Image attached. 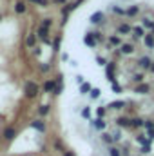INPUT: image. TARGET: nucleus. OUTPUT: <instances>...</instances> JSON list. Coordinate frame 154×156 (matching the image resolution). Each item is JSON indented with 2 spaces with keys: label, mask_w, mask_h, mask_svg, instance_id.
Listing matches in <instances>:
<instances>
[{
  "label": "nucleus",
  "mask_w": 154,
  "mask_h": 156,
  "mask_svg": "<svg viewBox=\"0 0 154 156\" xmlns=\"http://www.w3.org/2000/svg\"><path fill=\"white\" fill-rule=\"evenodd\" d=\"M107 154L109 156H121V149L116 147V145H111V147H107Z\"/></svg>",
  "instance_id": "25"
},
{
  "label": "nucleus",
  "mask_w": 154,
  "mask_h": 156,
  "mask_svg": "<svg viewBox=\"0 0 154 156\" xmlns=\"http://www.w3.org/2000/svg\"><path fill=\"white\" fill-rule=\"evenodd\" d=\"M136 142L143 147V145H151V142H149V138H145V134H138L136 136Z\"/></svg>",
  "instance_id": "27"
},
{
  "label": "nucleus",
  "mask_w": 154,
  "mask_h": 156,
  "mask_svg": "<svg viewBox=\"0 0 154 156\" xmlns=\"http://www.w3.org/2000/svg\"><path fill=\"white\" fill-rule=\"evenodd\" d=\"M93 37H94L96 42H103V33H102V31H94V33H93Z\"/></svg>",
  "instance_id": "37"
},
{
  "label": "nucleus",
  "mask_w": 154,
  "mask_h": 156,
  "mask_svg": "<svg viewBox=\"0 0 154 156\" xmlns=\"http://www.w3.org/2000/svg\"><path fill=\"white\" fill-rule=\"evenodd\" d=\"M33 53H35V55H37V56H40V55H42V49H40L38 45H37V47H35V49H33Z\"/></svg>",
  "instance_id": "46"
},
{
  "label": "nucleus",
  "mask_w": 154,
  "mask_h": 156,
  "mask_svg": "<svg viewBox=\"0 0 154 156\" xmlns=\"http://www.w3.org/2000/svg\"><path fill=\"white\" fill-rule=\"evenodd\" d=\"M38 91H40V87L35 80H27L24 83V94H26V98H29V100L37 98L38 96Z\"/></svg>",
  "instance_id": "1"
},
{
  "label": "nucleus",
  "mask_w": 154,
  "mask_h": 156,
  "mask_svg": "<svg viewBox=\"0 0 154 156\" xmlns=\"http://www.w3.org/2000/svg\"><path fill=\"white\" fill-rule=\"evenodd\" d=\"M29 125H31L33 129H37L38 133H45V129H47V127H45V123H44V120H33Z\"/></svg>",
  "instance_id": "19"
},
{
  "label": "nucleus",
  "mask_w": 154,
  "mask_h": 156,
  "mask_svg": "<svg viewBox=\"0 0 154 156\" xmlns=\"http://www.w3.org/2000/svg\"><path fill=\"white\" fill-rule=\"evenodd\" d=\"M13 9H15V13H16V15H24V13L27 11V4H26L24 0H16Z\"/></svg>",
  "instance_id": "8"
},
{
  "label": "nucleus",
  "mask_w": 154,
  "mask_h": 156,
  "mask_svg": "<svg viewBox=\"0 0 154 156\" xmlns=\"http://www.w3.org/2000/svg\"><path fill=\"white\" fill-rule=\"evenodd\" d=\"M62 91H64V85H56V89H54V93H53V94H54V96H58Z\"/></svg>",
  "instance_id": "43"
},
{
  "label": "nucleus",
  "mask_w": 154,
  "mask_h": 156,
  "mask_svg": "<svg viewBox=\"0 0 154 156\" xmlns=\"http://www.w3.org/2000/svg\"><path fill=\"white\" fill-rule=\"evenodd\" d=\"M29 2L38 4V5H42V7H47V5H49V0H29Z\"/></svg>",
  "instance_id": "39"
},
{
  "label": "nucleus",
  "mask_w": 154,
  "mask_h": 156,
  "mask_svg": "<svg viewBox=\"0 0 154 156\" xmlns=\"http://www.w3.org/2000/svg\"><path fill=\"white\" fill-rule=\"evenodd\" d=\"M96 60H98V64H100V66H107V62H105V58H102V56H98Z\"/></svg>",
  "instance_id": "45"
},
{
  "label": "nucleus",
  "mask_w": 154,
  "mask_h": 156,
  "mask_svg": "<svg viewBox=\"0 0 154 156\" xmlns=\"http://www.w3.org/2000/svg\"><path fill=\"white\" fill-rule=\"evenodd\" d=\"M89 20H91V24L100 26V24L103 22V13H102V11H96V13H93V15H91V18H89Z\"/></svg>",
  "instance_id": "13"
},
{
  "label": "nucleus",
  "mask_w": 154,
  "mask_h": 156,
  "mask_svg": "<svg viewBox=\"0 0 154 156\" xmlns=\"http://www.w3.org/2000/svg\"><path fill=\"white\" fill-rule=\"evenodd\" d=\"M40 71H42V73H49V71H51V64H47V62H40Z\"/></svg>",
  "instance_id": "32"
},
{
  "label": "nucleus",
  "mask_w": 154,
  "mask_h": 156,
  "mask_svg": "<svg viewBox=\"0 0 154 156\" xmlns=\"http://www.w3.org/2000/svg\"><path fill=\"white\" fill-rule=\"evenodd\" d=\"M121 156H129V149H127V147L121 149Z\"/></svg>",
  "instance_id": "48"
},
{
  "label": "nucleus",
  "mask_w": 154,
  "mask_h": 156,
  "mask_svg": "<svg viewBox=\"0 0 154 156\" xmlns=\"http://www.w3.org/2000/svg\"><path fill=\"white\" fill-rule=\"evenodd\" d=\"M136 64H138V67H140V69H151L152 60H151V56H140Z\"/></svg>",
  "instance_id": "6"
},
{
  "label": "nucleus",
  "mask_w": 154,
  "mask_h": 156,
  "mask_svg": "<svg viewBox=\"0 0 154 156\" xmlns=\"http://www.w3.org/2000/svg\"><path fill=\"white\" fill-rule=\"evenodd\" d=\"M100 140H102L105 145H109V147H111V145H114V142H116L114 134H111V133H103V134L100 136Z\"/></svg>",
  "instance_id": "16"
},
{
  "label": "nucleus",
  "mask_w": 154,
  "mask_h": 156,
  "mask_svg": "<svg viewBox=\"0 0 154 156\" xmlns=\"http://www.w3.org/2000/svg\"><path fill=\"white\" fill-rule=\"evenodd\" d=\"M83 44H85L87 47H91V49H94V47L98 45V42H96L94 37H93V33H87V35L83 37Z\"/></svg>",
  "instance_id": "15"
},
{
  "label": "nucleus",
  "mask_w": 154,
  "mask_h": 156,
  "mask_svg": "<svg viewBox=\"0 0 154 156\" xmlns=\"http://www.w3.org/2000/svg\"><path fill=\"white\" fill-rule=\"evenodd\" d=\"M147 33H145V29L142 27V26H136V27H132V40H140L143 38Z\"/></svg>",
  "instance_id": "12"
},
{
  "label": "nucleus",
  "mask_w": 154,
  "mask_h": 156,
  "mask_svg": "<svg viewBox=\"0 0 154 156\" xmlns=\"http://www.w3.org/2000/svg\"><path fill=\"white\" fill-rule=\"evenodd\" d=\"M91 83H87V82H83L82 85H80V94H87V93H91Z\"/></svg>",
  "instance_id": "29"
},
{
  "label": "nucleus",
  "mask_w": 154,
  "mask_h": 156,
  "mask_svg": "<svg viewBox=\"0 0 154 156\" xmlns=\"http://www.w3.org/2000/svg\"><path fill=\"white\" fill-rule=\"evenodd\" d=\"M76 83H78V85H82V83H83V76H82V75H78V76H76Z\"/></svg>",
  "instance_id": "47"
},
{
  "label": "nucleus",
  "mask_w": 154,
  "mask_h": 156,
  "mask_svg": "<svg viewBox=\"0 0 154 156\" xmlns=\"http://www.w3.org/2000/svg\"><path fill=\"white\" fill-rule=\"evenodd\" d=\"M56 85H58V83H56L54 80H45V82H44L42 91H44V93H47V94H53V93H54V89H56Z\"/></svg>",
  "instance_id": "7"
},
{
  "label": "nucleus",
  "mask_w": 154,
  "mask_h": 156,
  "mask_svg": "<svg viewBox=\"0 0 154 156\" xmlns=\"http://www.w3.org/2000/svg\"><path fill=\"white\" fill-rule=\"evenodd\" d=\"M111 9L114 11L116 15H121V16H125V9H123V7H120V5H113Z\"/></svg>",
  "instance_id": "35"
},
{
  "label": "nucleus",
  "mask_w": 154,
  "mask_h": 156,
  "mask_svg": "<svg viewBox=\"0 0 154 156\" xmlns=\"http://www.w3.org/2000/svg\"><path fill=\"white\" fill-rule=\"evenodd\" d=\"M91 127H93V129H100V131H102V129H105V127H107V123H105V120H103V118H94V120L91 122Z\"/></svg>",
  "instance_id": "18"
},
{
  "label": "nucleus",
  "mask_w": 154,
  "mask_h": 156,
  "mask_svg": "<svg viewBox=\"0 0 154 156\" xmlns=\"http://www.w3.org/2000/svg\"><path fill=\"white\" fill-rule=\"evenodd\" d=\"M149 91H151V85L145 83V82H143V83H138V85L134 87V93H136V94H147Z\"/></svg>",
  "instance_id": "14"
},
{
  "label": "nucleus",
  "mask_w": 154,
  "mask_h": 156,
  "mask_svg": "<svg viewBox=\"0 0 154 156\" xmlns=\"http://www.w3.org/2000/svg\"><path fill=\"white\" fill-rule=\"evenodd\" d=\"M49 113H51V105L44 104V105H40V107H38V115H40V116H47Z\"/></svg>",
  "instance_id": "26"
},
{
  "label": "nucleus",
  "mask_w": 154,
  "mask_h": 156,
  "mask_svg": "<svg viewBox=\"0 0 154 156\" xmlns=\"http://www.w3.org/2000/svg\"><path fill=\"white\" fill-rule=\"evenodd\" d=\"M131 127H134V129H140V127H145V120L140 116L136 118H131Z\"/></svg>",
  "instance_id": "21"
},
{
  "label": "nucleus",
  "mask_w": 154,
  "mask_h": 156,
  "mask_svg": "<svg viewBox=\"0 0 154 156\" xmlns=\"http://www.w3.org/2000/svg\"><path fill=\"white\" fill-rule=\"evenodd\" d=\"M121 44H123V42H121V37H120V35H111V37H109V45H116V47L120 49Z\"/></svg>",
  "instance_id": "23"
},
{
  "label": "nucleus",
  "mask_w": 154,
  "mask_h": 156,
  "mask_svg": "<svg viewBox=\"0 0 154 156\" xmlns=\"http://www.w3.org/2000/svg\"><path fill=\"white\" fill-rule=\"evenodd\" d=\"M107 107V111L111 109V111H120V109H123L125 107V102L123 100H116V102H111L109 105H105Z\"/></svg>",
  "instance_id": "17"
},
{
  "label": "nucleus",
  "mask_w": 154,
  "mask_h": 156,
  "mask_svg": "<svg viewBox=\"0 0 154 156\" xmlns=\"http://www.w3.org/2000/svg\"><path fill=\"white\" fill-rule=\"evenodd\" d=\"M64 156H76V154H75L73 151H65V153H64Z\"/></svg>",
  "instance_id": "51"
},
{
  "label": "nucleus",
  "mask_w": 154,
  "mask_h": 156,
  "mask_svg": "<svg viewBox=\"0 0 154 156\" xmlns=\"http://www.w3.org/2000/svg\"><path fill=\"white\" fill-rule=\"evenodd\" d=\"M89 115H91V109H89V107H83V109H82V116L89 118Z\"/></svg>",
  "instance_id": "40"
},
{
  "label": "nucleus",
  "mask_w": 154,
  "mask_h": 156,
  "mask_svg": "<svg viewBox=\"0 0 154 156\" xmlns=\"http://www.w3.org/2000/svg\"><path fill=\"white\" fill-rule=\"evenodd\" d=\"M140 153H142V154H149V153H151V145H143Z\"/></svg>",
  "instance_id": "42"
},
{
  "label": "nucleus",
  "mask_w": 154,
  "mask_h": 156,
  "mask_svg": "<svg viewBox=\"0 0 154 156\" xmlns=\"http://www.w3.org/2000/svg\"><path fill=\"white\" fill-rule=\"evenodd\" d=\"M105 71H109V73H114V71H116V62H107V67H105Z\"/></svg>",
  "instance_id": "38"
},
{
  "label": "nucleus",
  "mask_w": 154,
  "mask_h": 156,
  "mask_svg": "<svg viewBox=\"0 0 154 156\" xmlns=\"http://www.w3.org/2000/svg\"><path fill=\"white\" fill-rule=\"evenodd\" d=\"M140 13V5H129L125 9V16H136Z\"/></svg>",
  "instance_id": "22"
},
{
  "label": "nucleus",
  "mask_w": 154,
  "mask_h": 156,
  "mask_svg": "<svg viewBox=\"0 0 154 156\" xmlns=\"http://www.w3.org/2000/svg\"><path fill=\"white\" fill-rule=\"evenodd\" d=\"M105 76H107V82H111L113 85L116 83V75H114V73H109V71H105Z\"/></svg>",
  "instance_id": "34"
},
{
  "label": "nucleus",
  "mask_w": 154,
  "mask_h": 156,
  "mask_svg": "<svg viewBox=\"0 0 154 156\" xmlns=\"http://www.w3.org/2000/svg\"><path fill=\"white\" fill-rule=\"evenodd\" d=\"M82 2H83V0H75L73 4H69V5H65V7H62V15H64V16L67 18V15H69V13H71L73 9H76V7L80 5V4H82Z\"/></svg>",
  "instance_id": "10"
},
{
  "label": "nucleus",
  "mask_w": 154,
  "mask_h": 156,
  "mask_svg": "<svg viewBox=\"0 0 154 156\" xmlns=\"http://www.w3.org/2000/svg\"><path fill=\"white\" fill-rule=\"evenodd\" d=\"M145 129L149 131V129H154V122L152 120H145Z\"/></svg>",
  "instance_id": "41"
},
{
  "label": "nucleus",
  "mask_w": 154,
  "mask_h": 156,
  "mask_svg": "<svg viewBox=\"0 0 154 156\" xmlns=\"http://www.w3.org/2000/svg\"><path fill=\"white\" fill-rule=\"evenodd\" d=\"M54 149H56V151H60L62 154L65 153V147L62 145V142H60V140H56V142H54Z\"/></svg>",
  "instance_id": "36"
},
{
  "label": "nucleus",
  "mask_w": 154,
  "mask_h": 156,
  "mask_svg": "<svg viewBox=\"0 0 154 156\" xmlns=\"http://www.w3.org/2000/svg\"><path fill=\"white\" fill-rule=\"evenodd\" d=\"M143 73H136V75H132V82L138 85V83H143Z\"/></svg>",
  "instance_id": "31"
},
{
  "label": "nucleus",
  "mask_w": 154,
  "mask_h": 156,
  "mask_svg": "<svg viewBox=\"0 0 154 156\" xmlns=\"http://www.w3.org/2000/svg\"><path fill=\"white\" fill-rule=\"evenodd\" d=\"M105 113H107V107H105V105H102V107H98V109H96L98 118H103V116H105Z\"/></svg>",
  "instance_id": "33"
},
{
  "label": "nucleus",
  "mask_w": 154,
  "mask_h": 156,
  "mask_svg": "<svg viewBox=\"0 0 154 156\" xmlns=\"http://www.w3.org/2000/svg\"><path fill=\"white\" fill-rule=\"evenodd\" d=\"M149 71H151V73L154 75V62H152V66H151V69H149Z\"/></svg>",
  "instance_id": "52"
},
{
  "label": "nucleus",
  "mask_w": 154,
  "mask_h": 156,
  "mask_svg": "<svg viewBox=\"0 0 154 156\" xmlns=\"http://www.w3.org/2000/svg\"><path fill=\"white\" fill-rule=\"evenodd\" d=\"M116 35H120V37L132 35V27H131V24H127V22H121V24H118V26H116Z\"/></svg>",
  "instance_id": "3"
},
{
  "label": "nucleus",
  "mask_w": 154,
  "mask_h": 156,
  "mask_svg": "<svg viewBox=\"0 0 154 156\" xmlns=\"http://www.w3.org/2000/svg\"><path fill=\"white\" fill-rule=\"evenodd\" d=\"M113 91H114V93H120V85H118V83L113 85Z\"/></svg>",
  "instance_id": "49"
},
{
  "label": "nucleus",
  "mask_w": 154,
  "mask_h": 156,
  "mask_svg": "<svg viewBox=\"0 0 154 156\" xmlns=\"http://www.w3.org/2000/svg\"><path fill=\"white\" fill-rule=\"evenodd\" d=\"M116 125L120 129H129L131 127V118L129 116H118L116 118Z\"/></svg>",
  "instance_id": "9"
},
{
  "label": "nucleus",
  "mask_w": 154,
  "mask_h": 156,
  "mask_svg": "<svg viewBox=\"0 0 154 156\" xmlns=\"http://www.w3.org/2000/svg\"><path fill=\"white\" fill-rule=\"evenodd\" d=\"M51 29H45V27H42V26H38L37 27V37H38L42 42H45V44H51Z\"/></svg>",
  "instance_id": "4"
},
{
  "label": "nucleus",
  "mask_w": 154,
  "mask_h": 156,
  "mask_svg": "<svg viewBox=\"0 0 154 156\" xmlns=\"http://www.w3.org/2000/svg\"><path fill=\"white\" fill-rule=\"evenodd\" d=\"M134 51H136V47L132 42H123L120 45V55H123V56H131V55H134Z\"/></svg>",
  "instance_id": "2"
},
{
  "label": "nucleus",
  "mask_w": 154,
  "mask_h": 156,
  "mask_svg": "<svg viewBox=\"0 0 154 156\" xmlns=\"http://www.w3.org/2000/svg\"><path fill=\"white\" fill-rule=\"evenodd\" d=\"M53 4H67V0H53Z\"/></svg>",
  "instance_id": "50"
},
{
  "label": "nucleus",
  "mask_w": 154,
  "mask_h": 156,
  "mask_svg": "<svg viewBox=\"0 0 154 156\" xmlns=\"http://www.w3.org/2000/svg\"><path fill=\"white\" fill-rule=\"evenodd\" d=\"M2 136H4V140H5V142H13V140L16 138V129L9 125V127H5V129H4Z\"/></svg>",
  "instance_id": "5"
},
{
  "label": "nucleus",
  "mask_w": 154,
  "mask_h": 156,
  "mask_svg": "<svg viewBox=\"0 0 154 156\" xmlns=\"http://www.w3.org/2000/svg\"><path fill=\"white\" fill-rule=\"evenodd\" d=\"M60 42H62V37H60V35H56L54 40H53V51H54V53H58V51H60Z\"/></svg>",
  "instance_id": "28"
},
{
  "label": "nucleus",
  "mask_w": 154,
  "mask_h": 156,
  "mask_svg": "<svg viewBox=\"0 0 154 156\" xmlns=\"http://www.w3.org/2000/svg\"><path fill=\"white\" fill-rule=\"evenodd\" d=\"M147 138H149V142L154 140V129H149V131H147Z\"/></svg>",
  "instance_id": "44"
},
{
  "label": "nucleus",
  "mask_w": 154,
  "mask_h": 156,
  "mask_svg": "<svg viewBox=\"0 0 154 156\" xmlns=\"http://www.w3.org/2000/svg\"><path fill=\"white\" fill-rule=\"evenodd\" d=\"M40 26L45 27V29H51V27H53V18H49V16H47V18H42V24H40Z\"/></svg>",
  "instance_id": "30"
},
{
  "label": "nucleus",
  "mask_w": 154,
  "mask_h": 156,
  "mask_svg": "<svg viewBox=\"0 0 154 156\" xmlns=\"http://www.w3.org/2000/svg\"><path fill=\"white\" fill-rule=\"evenodd\" d=\"M37 40H38L37 33H33V31H31V33L27 35V38H26V45H27L29 49H35V47H37Z\"/></svg>",
  "instance_id": "11"
},
{
  "label": "nucleus",
  "mask_w": 154,
  "mask_h": 156,
  "mask_svg": "<svg viewBox=\"0 0 154 156\" xmlns=\"http://www.w3.org/2000/svg\"><path fill=\"white\" fill-rule=\"evenodd\" d=\"M143 45L147 49H154V33H147L143 37Z\"/></svg>",
  "instance_id": "20"
},
{
  "label": "nucleus",
  "mask_w": 154,
  "mask_h": 156,
  "mask_svg": "<svg viewBox=\"0 0 154 156\" xmlns=\"http://www.w3.org/2000/svg\"><path fill=\"white\" fill-rule=\"evenodd\" d=\"M100 96H102L100 87H93V89H91V93H89V98H91V100H98Z\"/></svg>",
  "instance_id": "24"
}]
</instances>
